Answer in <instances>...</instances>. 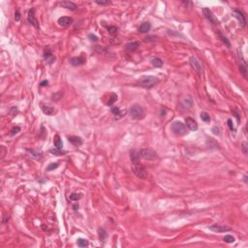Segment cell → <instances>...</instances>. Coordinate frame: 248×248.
<instances>
[{"mask_svg":"<svg viewBox=\"0 0 248 248\" xmlns=\"http://www.w3.org/2000/svg\"><path fill=\"white\" fill-rule=\"evenodd\" d=\"M68 141L72 143V145H74L75 146H81L82 145V138L77 137V136H71V137L68 138Z\"/></svg>","mask_w":248,"mask_h":248,"instance_id":"18","label":"cell"},{"mask_svg":"<svg viewBox=\"0 0 248 248\" xmlns=\"http://www.w3.org/2000/svg\"><path fill=\"white\" fill-rule=\"evenodd\" d=\"M200 116H201V119L202 121L205 122H209L210 121V116L209 114L206 113V111H202V113H201V114H200Z\"/></svg>","mask_w":248,"mask_h":248,"instance_id":"29","label":"cell"},{"mask_svg":"<svg viewBox=\"0 0 248 248\" xmlns=\"http://www.w3.org/2000/svg\"><path fill=\"white\" fill-rule=\"evenodd\" d=\"M243 180L245 181V183H247V175H244V177H243Z\"/></svg>","mask_w":248,"mask_h":248,"instance_id":"44","label":"cell"},{"mask_svg":"<svg viewBox=\"0 0 248 248\" xmlns=\"http://www.w3.org/2000/svg\"><path fill=\"white\" fill-rule=\"evenodd\" d=\"M107 29H108V32H109L110 34H116V33H117V30H118L116 26H108V27H107Z\"/></svg>","mask_w":248,"mask_h":248,"instance_id":"35","label":"cell"},{"mask_svg":"<svg viewBox=\"0 0 248 248\" xmlns=\"http://www.w3.org/2000/svg\"><path fill=\"white\" fill-rule=\"evenodd\" d=\"M150 29H151V24L148 22V21H145V22H143L142 24L140 25L139 31H140L141 33H147Z\"/></svg>","mask_w":248,"mask_h":248,"instance_id":"21","label":"cell"},{"mask_svg":"<svg viewBox=\"0 0 248 248\" xmlns=\"http://www.w3.org/2000/svg\"><path fill=\"white\" fill-rule=\"evenodd\" d=\"M139 46H140V44H139L138 42H132V43H129V44L126 45L125 50H128V52H134L139 49Z\"/></svg>","mask_w":248,"mask_h":248,"instance_id":"19","label":"cell"},{"mask_svg":"<svg viewBox=\"0 0 248 248\" xmlns=\"http://www.w3.org/2000/svg\"><path fill=\"white\" fill-rule=\"evenodd\" d=\"M238 57H239V61H241V72L242 74V76H243L244 78H246V77H247L246 62H245V60L243 59V57H242L241 53H238Z\"/></svg>","mask_w":248,"mask_h":248,"instance_id":"13","label":"cell"},{"mask_svg":"<svg viewBox=\"0 0 248 248\" xmlns=\"http://www.w3.org/2000/svg\"><path fill=\"white\" fill-rule=\"evenodd\" d=\"M116 100H117V95L116 94V93H111V98L109 99L108 103H107V105H108V106H113V103L116 102Z\"/></svg>","mask_w":248,"mask_h":248,"instance_id":"30","label":"cell"},{"mask_svg":"<svg viewBox=\"0 0 248 248\" xmlns=\"http://www.w3.org/2000/svg\"><path fill=\"white\" fill-rule=\"evenodd\" d=\"M60 5L62 6L63 8H66L68 10H71V11H76L77 10V5L73 3V2H69V1H64V2H61Z\"/></svg>","mask_w":248,"mask_h":248,"instance_id":"20","label":"cell"},{"mask_svg":"<svg viewBox=\"0 0 248 248\" xmlns=\"http://www.w3.org/2000/svg\"><path fill=\"white\" fill-rule=\"evenodd\" d=\"M27 151L31 154V156L35 159H40L42 157V152L38 150H34V149H27Z\"/></svg>","mask_w":248,"mask_h":248,"instance_id":"26","label":"cell"},{"mask_svg":"<svg viewBox=\"0 0 248 248\" xmlns=\"http://www.w3.org/2000/svg\"><path fill=\"white\" fill-rule=\"evenodd\" d=\"M88 38L91 40V41H93V42H97L98 41V37L96 35H94V34H89Z\"/></svg>","mask_w":248,"mask_h":248,"instance_id":"39","label":"cell"},{"mask_svg":"<svg viewBox=\"0 0 248 248\" xmlns=\"http://www.w3.org/2000/svg\"><path fill=\"white\" fill-rule=\"evenodd\" d=\"M44 58L48 61V63H49L50 65L53 62V61L55 60V57L52 55V50H50L49 49V48L45 50V52H44Z\"/></svg>","mask_w":248,"mask_h":248,"instance_id":"14","label":"cell"},{"mask_svg":"<svg viewBox=\"0 0 248 248\" xmlns=\"http://www.w3.org/2000/svg\"><path fill=\"white\" fill-rule=\"evenodd\" d=\"M82 195L81 194H78V193H73V194H71L70 196H69V199L71 200V201H74V202H77V201H79V199H82Z\"/></svg>","mask_w":248,"mask_h":248,"instance_id":"31","label":"cell"},{"mask_svg":"<svg viewBox=\"0 0 248 248\" xmlns=\"http://www.w3.org/2000/svg\"><path fill=\"white\" fill-rule=\"evenodd\" d=\"M27 20L29 21V23H31L32 25L34 26L35 28H39V24L38 21H37L36 18H35V9L34 8H31L28 12V16H27Z\"/></svg>","mask_w":248,"mask_h":248,"instance_id":"8","label":"cell"},{"mask_svg":"<svg viewBox=\"0 0 248 248\" xmlns=\"http://www.w3.org/2000/svg\"><path fill=\"white\" fill-rule=\"evenodd\" d=\"M50 153H52L53 155H64V154H66V151H63L62 149H58V148H52L50 150Z\"/></svg>","mask_w":248,"mask_h":248,"instance_id":"27","label":"cell"},{"mask_svg":"<svg viewBox=\"0 0 248 248\" xmlns=\"http://www.w3.org/2000/svg\"><path fill=\"white\" fill-rule=\"evenodd\" d=\"M156 41V37L154 36H148L145 38V42H155Z\"/></svg>","mask_w":248,"mask_h":248,"instance_id":"38","label":"cell"},{"mask_svg":"<svg viewBox=\"0 0 248 248\" xmlns=\"http://www.w3.org/2000/svg\"><path fill=\"white\" fill-rule=\"evenodd\" d=\"M233 14L234 16V18H236V20H238L239 24H241L242 27H244V26L246 25V20H245V17H244L243 13L241 12V11H238V10H234L233 12Z\"/></svg>","mask_w":248,"mask_h":248,"instance_id":"11","label":"cell"},{"mask_svg":"<svg viewBox=\"0 0 248 248\" xmlns=\"http://www.w3.org/2000/svg\"><path fill=\"white\" fill-rule=\"evenodd\" d=\"M42 107V111L43 113L47 116H52V114L55 113V110L54 108L52 106H49V105H41Z\"/></svg>","mask_w":248,"mask_h":248,"instance_id":"17","label":"cell"},{"mask_svg":"<svg viewBox=\"0 0 248 248\" xmlns=\"http://www.w3.org/2000/svg\"><path fill=\"white\" fill-rule=\"evenodd\" d=\"M130 116L133 119H142L143 116H145V111H143V107L135 104L130 108Z\"/></svg>","mask_w":248,"mask_h":248,"instance_id":"4","label":"cell"},{"mask_svg":"<svg viewBox=\"0 0 248 248\" xmlns=\"http://www.w3.org/2000/svg\"><path fill=\"white\" fill-rule=\"evenodd\" d=\"M98 236H99L100 241H104L107 238V236H108V234H107V232L105 231V229L99 228V229H98Z\"/></svg>","mask_w":248,"mask_h":248,"instance_id":"25","label":"cell"},{"mask_svg":"<svg viewBox=\"0 0 248 248\" xmlns=\"http://www.w3.org/2000/svg\"><path fill=\"white\" fill-rule=\"evenodd\" d=\"M140 152L137 150H135V149H132L131 151H130V159H131V161L133 162V164H136V163H139L140 162Z\"/></svg>","mask_w":248,"mask_h":248,"instance_id":"16","label":"cell"},{"mask_svg":"<svg viewBox=\"0 0 248 248\" xmlns=\"http://www.w3.org/2000/svg\"><path fill=\"white\" fill-rule=\"evenodd\" d=\"M59 164L58 163H50L49 166L47 167V171L48 172H52V171H54L56 168H58Z\"/></svg>","mask_w":248,"mask_h":248,"instance_id":"33","label":"cell"},{"mask_svg":"<svg viewBox=\"0 0 248 248\" xmlns=\"http://www.w3.org/2000/svg\"><path fill=\"white\" fill-rule=\"evenodd\" d=\"M95 3L98 5H109V4H111V1H109V0H106V1H99V0H97V1H95Z\"/></svg>","mask_w":248,"mask_h":248,"instance_id":"37","label":"cell"},{"mask_svg":"<svg viewBox=\"0 0 248 248\" xmlns=\"http://www.w3.org/2000/svg\"><path fill=\"white\" fill-rule=\"evenodd\" d=\"M53 143H54L55 147L58 149H62L63 148V143L62 140L60 139V137L58 135H55L54 138H53Z\"/></svg>","mask_w":248,"mask_h":248,"instance_id":"24","label":"cell"},{"mask_svg":"<svg viewBox=\"0 0 248 248\" xmlns=\"http://www.w3.org/2000/svg\"><path fill=\"white\" fill-rule=\"evenodd\" d=\"M159 82H160V79L155 76H145L139 79L138 84L140 86L143 87V88L150 89V88H152V87L156 86Z\"/></svg>","mask_w":248,"mask_h":248,"instance_id":"1","label":"cell"},{"mask_svg":"<svg viewBox=\"0 0 248 248\" xmlns=\"http://www.w3.org/2000/svg\"><path fill=\"white\" fill-rule=\"evenodd\" d=\"M224 241L227 242V243H233L234 242V238L231 234H227V236H224Z\"/></svg>","mask_w":248,"mask_h":248,"instance_id":"32","label":"cell"},{"mask_svg":"<svg viewBox=\"0 0 248 248\" xmlns=\"http://www.w3.org/2000/svg\"><path fill=\"white\" fill-rule=\"evenodd\" d=\"M77 243H78V246H79V247H85V246H87V245L89 244V242H88L87 239L79 238L78 241H77Z\"/></svg>","mask_w":248,"mask_h":248,"instance_id":"28","label":"cell"},{"mask_svg":"<svg viewBox=\"0 0 248 248\" xmlns=\"http://www.w3.org/2000/svg\"><path fill=\"white\" fill-rule=\"evenodd\" d=\"M139 152H140L141 158L147 160V161H153V160L157 159V157H158L155 151L149 148H142L139 150Z\"/></svg>","mask_w":248,"mask_h":248,"instance_id":"5","label":"cell"},{"mask_svg":"<svg viewBox=\"0 0 248 248\" xmlns=\"http://www.w3.org/2000/svg\"><path fill=\"white\" fill-rule=\"evenodd\" d=\"M228 126H229V128L231 129V131H234V128L233 121H232V119H228Z\"/></svg>","mask_w":248,"mask_h":248,"instance_id":"41","label":"cell"},{"mask_svg":"<svg viewBox=\"0 0 248 248\" xmlns=\"http://www.w3.org/2000/svg\"><path fill=\"white\" fill-rule=\"evenodd\" d=\"M70 63L71 65L73 66H81L84 65L85 63V58L82 56H79V57H72L70 59Z\"/></svg>","mask_w":248,"mask_h":248,"instance_id":"15","label":"cell"},{"mask_svg":"<svg viewBox=\"0 0 248 248\" xmlns=\"http://www.w3.org/2000/svg\"><path fill=\"white\" fill-rule=\"evenodd\" d=\"M209 230H211L215 233H225V232H229L231 231V228L227 227V226H223V225H218V224H214V225H211L209 227Z\"/></svg>","mask_w":248,"mask_h":248,"instance_id":"9","label":"cell"},{"mask_svg":"<svg viewBox=\"0 0 248 248\" xmlns=\"http://www.w3.org/2000/svg\"><path fill=\"white\" fill-rule=\"evenodd\" d=\"M72 22H73V18L70 17H61L58 18V23H59V25L64 26V27L71 25Z\"/></svg>","mask_w":248,"mask_h":248,"instance_id":"12","label":"cell"},{"mask_svg":"<svg viewBox=\"0 0 248 248\" xmlns=\"http://www.w3.org/2000/svg\"><path fill=\"white\" fill-rule=\"evenodd\" d=\"M189 63H190L191 67L195 70L197 73H198L199 75H201L202 73V64L201 62L199 61V59L195 56H192L190 57V59H189Z\"/></svg>","mask_w":248,"mask_h":248,"instance_id":"6","label":"cell"},{"mask_svg":"<svg viewBox=\"0 0 248 248\" xmlns=\"http://www.w3.org/2000/svg\"><path fill=\"white\" fill-rule=\"evenodd\" d=\"M111 113H113L114 116H116V119H119L121 118L122 116H124L125 114V111H121L120 109L119 108H116V107H113V108H111Z\"/></svg>","mask_w":248,"mask_h":248,"instance_id":"23","label":"cell"},{"mask_svg":"<svg viewBox=\"0 0 248 248\" xmlns=\"http://www.w3.org/2000/svg\"><path fill=\"white\" fill-rule=\"evenodd\" d=\"M185 125L191 131H197L198 130V123L195 119L191 118V117H186L185 118Z\"/></svg>","mask_w":248,"mask_h":248,"instance_id":"10","label":"cell"},{"mask_svg":"<svg viewBox=\"0 0 248 248\" xmlns=\"http://www.w3.org/2000/svg\"><path fill=\"white\" fill-rule=\"evenodd\" d=\"M172 131L177 136H185L188 134V128L181 121H175L171 125Z\"/></svg>","mask_w":248,"mask_h":248,"instance_id":"2","label":"cell"},{"mask_svg":"<svg viewBox=\"0 0 248 248\" xmlns=\"http://www.w3.org/2000/svg\"><path fill=\"white\" fill-rule=\"evenodd\" d=\"M48 84H49V82H48V81H43L41 84H40L41 86H47Z\"/></svg>","mask_w":248,"mask_h":248,"instance_id":"43","label":"cell"},{"mask_svg":"<svg viewBox=\"0 0 248 248\" xmlns=\"http://www.w3.org/2000/svg\"><path fill=\"white\" fill-rule=\"evenodd\" d=\"M20 11L17 10V11H16V13H15V20H16V21H18V20H20Z\"/></svg>","mask_w":248,"mask_h":248,"instance_id":"42","label":"cell"},{"mask_svg":"<svg viewBox=\"0 0 248 248\" xmlns=\"http://www.w3.org/2000/svg\"><path fill=\"white\" fill-rule=\"evenodd\" d=\"M132 172L134 173V175H136L137 177L141 178V179H145L147 178V172H146L145 168L141 165L140 163H136V164H133L132 167Z\"/></svg>","mask_w":248,"mask_h":248,"instance_id":"3","label":"cell"},{"mask_svg":"<svg viewBox=\"0 0 248 248\" xmlns=\"http://www.w3.org/2000/svg\"><path fill=\"white\" fill-rule=\"evenodd\" d=\"M74 209H75V210H77V209H79V206H78V205H75V206H74Z\"/></svg>","mask_w":248,"mask_h":248,"instance_id":"45","label":"cell"},{"mask_svg":"<svg viewBox=\"0 0 248 248\" xmlns=\"http://www.w3.org/2000/svg\"><path fill=\"white\" fill-rule=\"evenodd\" d=\"M150 63H151V65L155 68H161L162 66H163V60L160 59L158 57H153L152 59L150 60Z\"/></svg>","mask_w":248,"mask_h":248,"instance_id":"22","label":"cell"},{"mask_svg":"<svg viewBox=\"0 0 248 248\" xmlns=\"http://www.w3.org/2000/svg\"><path fill=\"white\" fill-rule=\"evenodd\" d=\"M220 38H221V40H222V41L225 43L226 45H227L228 47H231V44H230V42L228 41L227 40V38H226V37H224V36H222V35H220Z\"/></svg>","mask_w":248,"mask_h":248,"instance_id":"40","label":"cell"},{"mask_svg":"<svg viewBox=\"0 0 248 248\" xmlns=\"http://www.w3.org/2000/svg\"><path fill=\"white\" fill-rule=\"evenodd\" d=\"M241 150H242V152H243L244 155L246 156L247 153H248V145H247L246 142L242 143V145H241Z\"/></svg>","mask_w":248,"mask_h":248,"instance_id":"34","label":"cell"},{"mask_svg":"<svg viewBox=\"0 0 248 248\" xmlns=\"http://www.w3.org/2000/svg\"><path fill=\"white\" fill-rule=\"evenodd\" d=\"M202 12H204L205 17H206L211 23H213V24H218V23H219V21H218L216 17L213 15V13L209 9V8H204V9H202Z\"/></svg>","mask_w":248,"mask_h":248,"instance_id":"7","label":"cell"},{"mask_svg":"<svg viewBox=\"0 0 248 248\" xmlns=\"http://www.w3.org/2000/svg\"><path fill=\"white\" fill-rule=\"evenodd\" d=\"M20 131V128L18 127V126H17V127H14L13 128L12 130H11V135L12 136H14V135H16V134H18V132Z\"/></svg>","mask_w":248,"mask_h":248,"instance_id":"36","label":"cell"}]
</instances>
